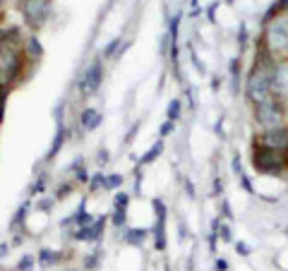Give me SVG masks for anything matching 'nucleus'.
Instances as JSON below:
<instances>
[{"mask_svg":"<svg viewBox=\"0 0 288 271\" xmlns=\"http://www.w3.org/2000/svg\"><path fill=\"white\" fill-rule=\"evenodd\" d=\"M271 65H274V55L259 41L255 65L250 67L247 80H245V99L250 106H257L262 101H267L269 96H274V91H271Z\"/></svg>","mask_w":288,"mask_h":271,"instance_id":"obj_1","label":"nucleus"},{"mask_svg":"<svg viewBox=\"0 0 288 271\" xmlns=\"http://www.w3.org/2000/svg\"><path fill=\"white\" fill-rule=\"evenodd\" d=\"M259 41L274 58H288V12H281L264 22Z\"/></svg>","mask_w":288,"mask_h":271,"instance_id":"obj_2","label":"nucleus"},{"mask_svg":"<svg viewBox=\"0 0 288 271\" xmlns=\"http://www.w3.org/2000/svg\"><path fill=\"white\" fill-rule=\"evenodd\" d=\"M12 31H2L0 34V86H7V89H10L12 82L20 77L22 65H24L20 48L15 46V41H10Z\"/></svg>","mask_w":288,"mask_h":271,"instance_id":"obj_3","label":"nucleus"},{"mask_svg":"<svg viewBox=\"0 0 288 271\" xmlns=\"http://www.w3.org/2000/svg\"><path fill=\"white\" fill-rule=\"evenodd\" d=\"M252 118L259 130H279L286 127V101H281L279 96H269L267 101H262L257 106H252Z\"/></svg>","mask_w":288,"mask_h":271,"instance_id":"obj_4","label":"nucleus"},{"mask_svg":"<svg viewBox=\"0 0 288 271\" xmlns=\"http://www.w3.org/2000/svg\"><path fill=\"white\" fill-rule=\"evenodd\" d=\"M252 168L262 175H286L288 173V151H274L252 146Z\"/></svg>","mask_w":288,"mask_h":271,"instance_id":"obj_5","label":"nucleus"},{"mask_svg":"<svg viewBox=\"0 0 288 271\" xmlns=\"http://www.w3.org/2000/svg\"><path fill=\"white\" fill-rule=\"evenodd\" d=\"M20 10L24 15L27 27H31L34 31L41 29L48 20L51 12V0H20Z\"/></svg>","mask_w":288,"mask_h":271,"instance_id":"obj_6","label":"nucleus"},{"mask_svg":"<svg viewBox=\"0 0 288 271\" xmlns=\"http://www.w3.org/2000/svg\"><path fill=\"white\" fill-rule=\"evenodd\" d=\"M271 91L288 104V58H274L271 65Z\"/></svg>","mask_w":288,"mask_h":271,"instance_id":"obj_7","label":"nucleus"},{"mask_svg":"<svg viewBox=\"0 0 288 271\" xmlns=\"http://www.w3.org/2000/svg\"><path fill=\"white\" fill-rule=\"evenodd\" d=\"M252 146H262V149H274V151H288V125L279 127V130H262L255 137Z\"/></svg>","mask_w":288,"mask_h":271,"instance_id":"obj_8","label":"nucleus"},{"mask_svg":"<svg viewBox=\"0 0 288 271\" xmlns=\"http://www.w3.org/2000/svg\"><path fill=\"white\" fill-rule=\"evenodd\" d=\"M101 80H103V65H101V60L96 58V60H91L89 65H86L84 75H82V80H80V89H82V94H94L99 86H101Z\"/></svg>","mask_w":288,"mask_h":271,"instance_id":"obj_9","label":"nucleus"},{"mask_svg":"<svg viewBox=\"0 0 288 271\" xmlns=\"http://www.w3.org/2000/svg\"><path fill=\"white\" fill-rule=\"evenodd\" d=\"M103 226H106V218H96L94 223L77 228L72 238H75V240H86V243H94V240H99V238H101V233H103Z\"/></svg>","mask_w":288,"mask_h":271,"instance_id":"obj_10","label":"nucleus"},{"mask_svg":"<svg viewBox=\"0 0 288 271\" xmlns=\"http://www.w3.org/2000/svg\"><path fill=\"white\" fill-rule=\"evenodd\" d=\"M80 123H82V127L86 132H91V130H96L101 125V113L96 108H84L80 113Z\"/></svg>","mask_w":288,"mask_h":271,"instance_id":"obj_11","label":"nucleus"},{"mask_svg":"<svg viewBox=\"0 0 288 271\" xmlns=\"http://www.w3.org/2000/svg\"><path fill=\"white\" fill-rule=\"evenodd\" d=\"M146 235H149V230H144V228H127V230H125V243L142 245L144 240H146Z\"/></svg>","mask_w":288,"mask_h":271,"instance_id":"obj_12","label":"nucleus"},{"mask_svg":"<svg viewBox=\"0 0 288 271\" xmlns=\"http://www.w3.org/2000/svg\"><path fill=\"white\" fill-rule=\"evenodd\" d=\"M24 48H27V55L31 58V60H41V58H43V48H41V43H39L36 36H29L27 43H24Z\"/></svg>","mask_w":288,"mask_h":271,"instance_id":"obj_13","label":"nucleus"},{"mask_svg":"<svg viewBox=\"0 0 288 271\" xmlns=\"http://www.w3.org/2000/svg\"><path fill=\"white\" fill-rule=\"evenodd\" d=\"M67 135V130H65V125L60 123L58 125V135H56V142H53V146H51V151H48V156H46V161H53L56 159V154L60 151V146H62V139Z\"/></svg>","mask_w":288,"mask_h":271,"instance_id":"obj_14","label":"nucleus"},{"mask_svg":"<svg viewBox=\"0 0 288 271\" xmlns=\"http://www.w3.org/2000/svg\"><path fill=\"white\" fill-rule=\"evenodd\" d=\"M161 151H164V139H159V142H156V144H154V146H151L146 154H144L142 159H140V166H146V163L156 161V156H159Z\"/></svg>","mask_w":288,"mask_h":271,"instance_id":"obj_15","label":"nucleus"},{"mask_svg":"<svg viewBox=\"0 0 288 271\" xmlns=\"http://www.w3.org/2000/svg\"><path fill=\"white\" fill-rule=\"evenodd\" d=\"M58 259H60V257H58L53 250H41V254H39V262H41L43 267H48V264H56Z\"/></svg>","mask_w":288,"mask_h":271,"instance_id":"obj_16","label":"nucleus"},{"mask_svg":"<svg viewBox=\"0 0 288 271\" xmlns=\"http://www.w3.org/2000/svg\"><path fill=\"white\" fill-rule=\"evenodd\" d=\"M29 209H31V204H29V202H27V204H22V207H20V211H17V216L10 221V226H12V228H17V226H20V223L24 221V216H27Z\"/></svg>","mask_w":288,"mask_h":271,"instance_id":"obj_17","label":"nucleus"},{"mask_svg":"<svg viewBox=\"0 0 288 271\" xmlns=\"http://www.w3.org/2000/svg\"><path fill=\"white\" fill-rule=\"evenodd\" d=\"M130 204V194L127 192H118L115 194V209H127Z\"/></svg>","mask_w":288,"mask_h":271,"instance_id":"obj_18","label":"nucleus"},{"mask_svg":"<svg viewBox=\"0 0 288 271\" xmlns=\"http://www.w3.org/2000/svg\"><path fill=\"white\" fill-rule=\"evenodd\" d=\"M99 188H106V175H101V173H96L89 183V190H99Z\"/></svg>","mask_w":288,"mask_h":271,"instance_id":"obj_19","label":"nucleus"},{"mask_svg":"<svg viewBox=\"0 0 288 271\" xmlns=\"http://www.w3.org/2000/svg\"><path fill=\"white\" fill-rule=\"evenodd\" d=\"M125 211H127V209H115L113 218H111L113 226H125V221H127V214H125Z\"/></svg>","mask_w":288,"mask_h":271,"instance_id":"obj_20","label":"nucleus"},{"mask_svg":"<svg viewBox=\"0 0 288 271\" xmlns=\"http://www.w3.org/2000/svg\"><path fill=\"white\" fill-rule=\"evenodd\" d=\"M118 46H120V39H113L106 48H103V58L108 60V58H115V51H118Z\"/></svg>","mask_w":288,"mask_h":271,"instance_id":"obj_21","label":"nucleus"},{"mask_svg":"<svg viewBox=\"0 0 288 271\" xmlns=\"http://www.w3.org/2000/svg\"><path fill=\"white\" fill-rule=\"evenodd\" d=\"M178 113H180V99L171 101V106H168V120H171V123L178 120Z\"/></svg>","mask_w":288,"mask_h":271,"instance_id":"obj_22","label":"nucleus"},{"mask_svg":"<svg viewBox=\"0 0 288 271\" xmlns=\"http://www.w3.org/2000/svg\"><path fill=\"white\" fill-rule=\"evenodd\" d=\"M31 267H34V257L24 254V257L20 259V264H17V271H31Z\"/></svg>","mask_w":288,"mask_h":271,"instance_id":"obj_23","label":"nucleus"},{"mask_svg":"<svg viewBox=\"0 0 288 271\" xmlns=\"http://www.w3.org/2000/svg\"><path fill=\"white\" fill-rule=\"evenodd\" d=\"M120 183H123V178H120L118 173H113V175H108V178H106V190H115V188H118Z\"/></svg>","mask_w":288,"mask_h":271,"instance_id":"obj_24","label":"nucleus"},{"mask_svg":"<svg viewBox=\"0 0 288 271\" xmlns=\"http://www.w3.org/2000/svg\"><path fill=\"white\" fill-rule=\"evenodd\" d=\"M235 250H238V254H243V257H247V254H250V247H247L245 243H238V245H235Z\"/></svg>","mask_w":288,"mask_h":271,"instance_id":"obj_25","label":"nucleus"},{"mask_svg":"<svg viewBox=\"0 0 288 271\" xmlns=\"http://www.w3.org/2000/svg\"><path fill=\"white\" fill-rule=\"evenodd\" d=\"M171 130H173V123H171V120H168L166 125H161V137H166V135H168V132H171Z\"/></svg>","mask_w":288,"mask_h":271,"instance_id":"obj_26","label":"nucleus"},{"mask_svg":"<svg viewBox=\"0 0 288 271\" xmlns=\"http://www.w3.org/2000/svg\"><path fill=\"white\" fill-rule=\"evenodd\" d=\"M224 240H230V230H228V226H221V233H219Z\"/></svg>","mask_w":288,"mask_h":271,"instance_id":"obj_27","label":"nucleus"},{"mask_svg":"<svg viewBox=\"0 0 288 271\" xmlns=\"http://www.w3.org/2000/svg\"><path fill=\"white\" fill-rule=\"evenodd\" d=\"M99 163H108V151H99Z\"/></svg>","mask_w":288,"mask_h":271,"instance_id":"obj_28","label":"nucleus"},{"mask_svg":"<svg viewBox=\"0 0 288 271\" xmlns=\"http://www.w3.org/2000/svg\"><path fill=\"white\" fill-rule=\"evenodd\" d=\"M216 269H219V271H226V269H228V264H226L224 259H219V262H216Z\"/></svg>","mask_w":288,"mask_h":271,"instance_id":"obj_29","label":"nucleus"},{"mask_svg":"<svg viewBox=\"0 0 288 271\" xmlns=\"http://www.w3.org/2000/svg\"><path fill=\"white\" fill-rule=\"evenodd\" d=\"M5 252H7V245H0V259L5 257Z\"/></svg>","mask_w":288,"mask_h":271,"instance_id":"obj_30","label":"nucleus"}]
</instances>
